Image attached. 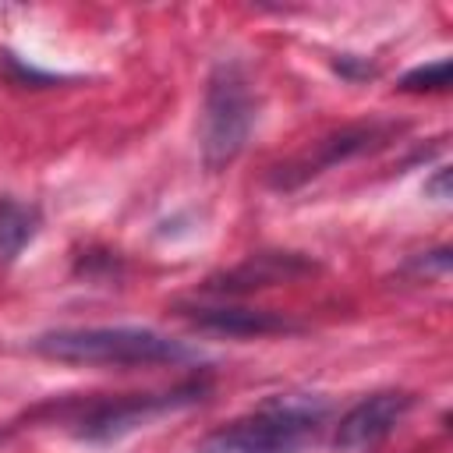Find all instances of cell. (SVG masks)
<instances>
[{
  "instance_id": "7",
  "label": "cell",
  "mask_w": 453,
  "mask_h": 453,
  "mask_svg": "<svg viewBox=\"0 0 453 453\" xmlns=\"http://www.w3.org/2000/svg\"><path fill=\"white\" fill-rule=\"evenodd\" d=\"M301 273H311L308 258L290 255V251H262V255H251L244 265L230 269L223 283H209V290H255V287H269V283H280Z\"/></svg>"
},
{
  "instance_id": "5",
  "label": "cell",
  "mask_w": 453,
  "mask_h": 453,
  "mask_svg": "<svg viewBox=\"0 0 453 453\" xmlns=\"http://www.w3.org/2000/svg\"><path fill=\"white\" fill-rule=\"evenodd\" d=\"M414 407V396L403 389H382L357 400L336 425V449L343 453H372Z\"/></svg>"
},
{
  "instance_id": "11",
  "label": "cell",
  "mask_w": 453,
  "mask_h": 453,
  "mask_svg": "<svg viewBox=\"0 0 453 453\" xmlns=\"http://www.w3.org/2000/svg\"><path fill=\"white\" fill-rule=\"evenodd\" d=\"M425 191H428V195H435L439 202H446V198H449V166H439V170H435V177H432V180H425Z\"/></svg>"
},
{
  "instance_id": "9",
  "label": "cell",
  "mask_w": 453,
  "mask_h": 453,
  "mask_svg": "<svg viewBox=\"0 0 453 453\" xmlns=\"http://www.w3.org/2000/svg\"><path fill=\"white\" fill-rule=\"evenodd\" d=\"M39 234V209L18 202L14 195H0V262H14L25 244Z\"/></svg>"
},
{
  "instance_id": "1",
  "label": "cell",
  "mask_w": 453,
  "mask_h": 453,
  "mask_svg": "<svg viewBox=\"0 0 453 453\" xmlns=\"http://www.w3.org/2000/svg\"><path fill=\"white\" fill-rule=\"evenodd\" d=\"M329 403L319 396H273L244 418L209 432L198 453H301L322 432Z\"/></svg>"
},
{
  "instance_id": "8",
  "label": "cell",
  "mask_w": 453,
  "mask_h": 453,
  "mask_svg": "<svg viewBox=\"0 0 453 453\" xmlns=\"http://www.w3.org/2000/svg\"><path fill=\"white\" fill-rule=\"evenodd\" d=\"M188 315L202 329H216V333H226V336H265V333L294 329L283 315L258 311V308H188Z\"/></svg>"
},
{
  "instance_id": "10",
  "label": "cell",
  "mask_w": 453,
  "mask_h": 453,
  "mask_svg": "<svg viewBox=\"0 0 453 453\" xmlns=\"http://www.w3.org/2000/svg\"><path fill=\"white\" fill-rule=\"evenodd\" d=\"M400 88L403 92H446L449 88V60H432V64H421L414 71H407L400 78Z\"/></svg>"
},
{
  "instance_id": "2",
  "label": "cell",
  "mask_w": 453,
  "mask_h": 453,
  "mask_svg": "<svg viewBox=\"0 0 453 453\" xmlns=\"http://www.w3.org/2000/svg\"><path fill=\"white\" fill-rule=\"evenodd\" d=\"M32 350L71 365H173L188 361L191 350L163 333L131 326H92V329H57L32 340Z\"/></svg>"
},
{
  "instance_id": "4",
  "label": "cell",
  "mask_w": 453,
  "mask_h": 453,
  "mask_svg": "<svg viewBox=\"0 0 453 453\" xmlns=\"http://www.w3.org/2000/svg\"><path fill=\"white\" fill-rule=\"evenodd\" d=\"M195 400H202V382L198 386L191 382V386H180V389H170V393H138V396L96 400L78 414L74 432L81 439H117V435L131 432L134 425H142V421H149L163 411L195 403Z\"/></svg>"
},
{
  "instance_id": "6",
  "label": "cell",
  "mask_w": 453,
  "mask_h": 453,
  "mask_svg": "<svg viewBox=\"0 0 453 453\" xmlns=\"http://www.w3.org/2000/svg\"><path fill=\"white\" fill-rule=\"evenodd\" d=\"M389 134H393V127H386V124H354V127H343V131H336L329 138H319L304 156L290 159L287 166H276V173L269 180L276 188H297L301 180H308V177H315V173H322V170H329V166H336V163H343L350 156H361V152L382 145Z\"/></svg>"
},
{
  "instance_id": "3",
  "label": "cell",
  "mask_w": 453,
  "mask_h": 453,
  "mask_svg": "<svg viewBox=\"0 0 453 453\" xmlns=\"http://www.w3.org/2000/svg\"><path fill=\"white\" fill-rule=\"evenodd\" d=\"M255 92L237 64H219L209 78L202 103V159L209 170L234 163L255 127Z\"/></svg>"
}]
</instances>
